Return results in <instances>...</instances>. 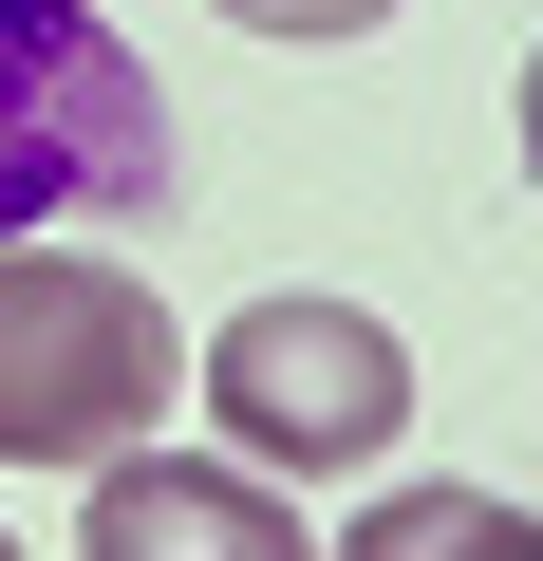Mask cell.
<instances>
[{
	"mask_svg": "<svg viewBox=\"0 0 543 561\" xmlns=\"http://www.w3.org/2000/svg\"><path fill=\"white\" fill-rule=\"evenodd\" d=\"M188 206V131L150 94V57L94 0H0V243L38 225H169Z\"/></svg>",
	"mask_w": 543,
	"mask_h": 561,
	"instance_id": "cell-1",
	"label": "cell"
},
{
	"mask_svg": "<svg viewBox=\"0 0 543 561\" xmlns=\"http://www.w3.org/2000/svg\"><path fill=\"white\" fill-rule=\"evenodd\" d=\"M0 561H20V542H0Z\"/></svg>",
	"mask_w": 543,
	"mask_h": 561,
	"instance_id": "cell-7",
	"label": "cell"
},
{
	"mask_svg": "<svg viewBox=\"0 0 543 561\" xmlns=\"http://www.w3.org/2000/svg\"><path fill=\"white\" fill-rule=\"evenodd\" d=\"M169 431V300L132 262L0 243V468H113Z\"/></svg>",
	"mask_w": 543,
	"mask_h": 561,
	"instance_id": "cell-2",
	"label": "cell"
},
{
	"mask_svg": "<svg viewBox=\"0 0 543 561\" xmlns=\"http://www.w3.org/2000/svg\"><path fill=\"white\" fill-rule=\"evenodd\" d=\"M206 431L244 468H375L412 431V356H394L375 300H319V280L301 300H244L206 337Z\"/></svg>",
	"mask_w": 543,
	"mask_h": 561,
	"instance_id": "cell-3",
	"label": "cell"
},
{
	"mask_svg": "<svg viewBox=\"0 0 543 561\" xmlns=\"http://www.w3.org/2000/svg\"><path fill=\"white\" fill-rule=\"evenodd\" d=\"M338 561H543V524L506 486H375L338 524Z\"/></svg>",
	"mask_w": 543,
	"mask_h": 561,
	"instance_id": "cell-5",
	"label": "cell"
},
{
	"mask_svg": "<svg viewBox=\"0 0 543 561\" xmlns=\"http://www.w3.org/2000/svg\"><path fill=\"white\" fill-rule=\"evenodd\" d=\"M76 561H319V524L262 468H188V449H113L76 505Z\"/></svg>",
	"mask_w": 543,
	"mask_h": 561,
	"instance_id": "cell-4",
	"label": "cell"
},
{
	"mask_svg": "<svg viewBox=\"0 0 543 561\" xmlns=\"http://www.w3.org/2000/svg\"><path fill=\"white\" fill-rule=\"evenodd\" d=\"M206 20H244V38H375L394 0H206Z\"/></svg>",
	"mask_w": 543,
	"mask_h": 561,
	"instance_id": "cell-6",
	"label": "cell"
}]
</instances>
